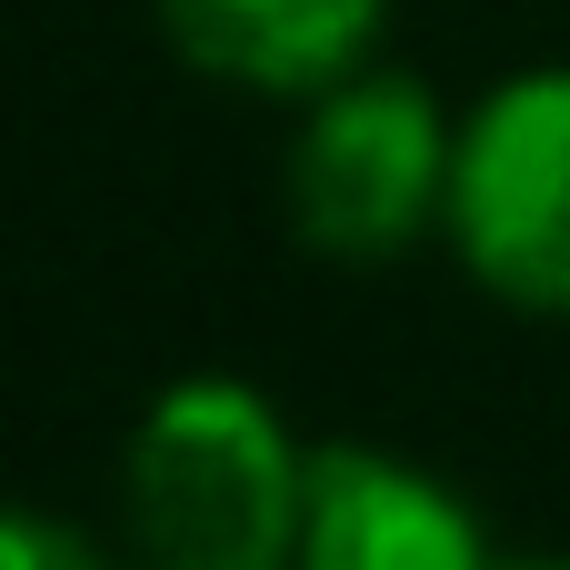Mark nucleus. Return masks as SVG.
<instances>
[{
  "instance_id": "obj_4",
  "label": "nucleus",
  "mask_w": 570,
  "mask_h": 570,
  "mask_svg": "<svg viewBox=\"0 0 570 570\" xmlns=\"http://www.w3.org/2000/svg\"><path fill=\"white\" fill-rule=\"evenodd\" d=\"M301 570H491V541L461 491L431 471L331 441L311 451V521H301Z\"/></svg>"
},
{
  "instance_id": "obj_7",
  "label": "nucleus",
  "mask_w": 570,
  "mask_h": 570,
  "mask_svg": "<svg viewBox=\"0 0 570 570\" xmlns=\"http://www.w3.org/2000/svg\"><path fill=\"white\" fill-rule=\"evenodd\" d=\"M491 570H570V561H491Z\"/></svg>"
},
{
  "instance_id": "obj_1",
  "label": "nucleus",
  "mask_w": 570,
  "mask_h": 570,
  "mask_svg": "<svg viewBox=\"0 0 570 570\" xmlns=\"http://www.w3.org/2000/svg\"><path fill=\"white\" fill-rule=\"evenodd\" d=\"M140 570H301L311 451L250 381H170L120 461Z\"/></svg>"
},
{
  "instance_id": "obj_2",
  "label": "nucleus",
  "mask_w": 570,
  "mask_h": 570,
  "mask_svg": "<svg viewBox=\"0 0 570 570\" xmlns=\"http://www.w3.org/2000/svg\"><path fill=\"white\" fill-rule=\"evenodd\" d=\"M441 230L491 301L570 311V70H521L461 120Z\"/></svg>"
},
{
  "instance_id": "obj_6",
  "label": "nucleus",
  "mask_w": 570,
  "mask_h": 570,
  "mask_svg": "<svg viewBox=\"0 0 570 570\" xmlns=\"http://www.w3.org/2000/svg\"><path fill=\"white\" fill-rule=\"evenodd\" d=\"M0 570H110L70 521H50V511H10V531H0Z\"/></svg>"
},
{
  "instance_id": "obj_3",
  "label": "nucleus",
  "mask_w": 570,
  "mask_h": 570,
  "mask_svg": "<svg viewBox=\"0 0 570 570\" xmlns=\"http://www.w3.org/2000/svg\"><path fill=\"white\" fill-rule=\"evenodd\" d=\"M451 140L421 80H331L291 140V230L331 261H391L451 210Z\"/></svg>"
},
{
  "instance_id": "obj_5",
  "label": "nucleus",
  "mask_w": 570,
  "mask_h": 570,
  "mask_svg": "<svg viewBox=\"0 0 570 570\" xmlns=\"http://www.w3.org/2000/svg\"><path fill=\"white\" fill-rule=\"evenodd\" d=\"M170 50L210 80L240 90H301L321 100L331 80H351L381 40L391 0H150Z\"/></svg>"
}]
</instances>
